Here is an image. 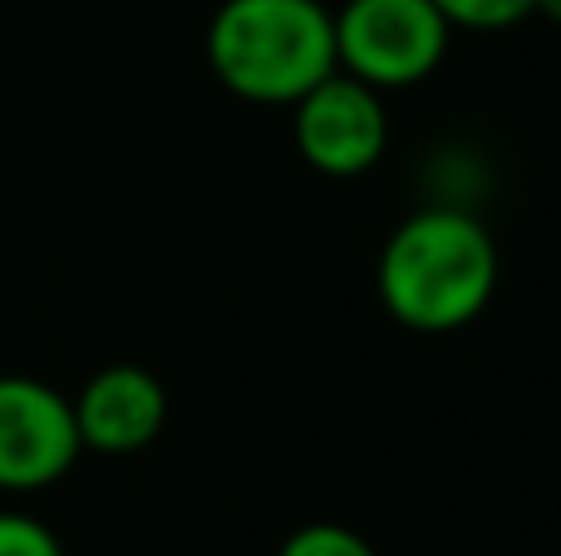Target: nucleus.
<instances>
[{
	"mask_svg": "<svg viewBox=\"0 0 561 556\" xmlns=\"http://www.w3.org/2000/svg\"><path fill=\"white\" fill-rule=\"evenodd\" d=\"M497 291V242L463 207H424L379 252V301L404 331L448 335L488 311Z\"/></svg>",
	"mask_w": 561,
	"mask_h": 556,
	"instance_id": "nucleus-1",
	"label": "nucleus"
},
{
	"mask_svg": "<svg viewBox=\"0 0 561 556\" xmlns=\"http://www.w3.org/2000/svg\"><path fill=\"white\" fill-rule=\"evenodd\" d=\"M207 65L247 104H296L335 69V10L320 0H222Z\"/></svg>",
	"mask_w": 561,
	"mask_h": 556,
	"instance_id": "nucleus-2",
	"label": "nucleus"
},
{
	"mask_svg": "<svg viewBox=\"0 0 561 556\" xmlns=\"http://www.w3.org/2000/svg\"><path fill=\"white\" fill-rule=\"evenodd\" d=\"M448 25L434 0H345L335 10V69L369 89L424 84L448 55Z\"/></svg>",
	"mask_w": 561,
	"mask_h": 556,
	"instance_id": "nucleus-3",
	"label": "nucleus"
},
{
	"mask_svg": "<svg viewBox=\"0 0 561 556\" xmlns=\"http://www.w3.org/2000/svg\"><path fill=\"white\" fill-rule=\"evenodd\" d=\"M296 153L325 177H359L385 158L389 148V114L385 94L365 79L330 69L320 84L296 99Z\"/></svg>",
	"mask_w": 561,
	"mask_h": 556,
	"instance_id": "nucleus-4",
	"label": "nucleus"
},
{
	"mask_svg": "<svg viewBox=\"0 0 561 556\" xmlns=\"http://www.w3.org/2000/svg\"><path fill=\"white\" fill-rule=\"evenodd\" d=\"M75 404L45 380L0 374V493H39L79 459Z\"/></svg>",
	"mask_w": 561,
	"mask_h": 556,
	"instance_id": "nucleus-5",
	"label": "nucleus"
},
{
	"mask_svg": "<svg viewBox=\"0 0 561 556\" xmlns=\"http://www.w3.org/2000/svg\"><path fill=\"white\" fill-rule=\"evenodd\" d=\"M69 404H75L79 443L114 459L148 449L168 424V394L144 364H108Z\"/></svg>",
	"mask_w": 561,
	"mask_h": 556,
	"instance_id": "nucleus-6",
	"label": "nucleus"
},
{
	"mask_svg": "<svg viewBox=\"0 0 561 556\" xmlns=\"http://www.w3.org/2000/svg\"><path fill=\"white\" fill-rule=\"evenodd\" d=\"M276 556H379L359 537L355 528H340V522H306L280 542Z\"/></svg>",
	"mask_w": 561,
	"mask_h": 556,
	"instance_id": "nucleus-7",
	"label": "nucleus"
},
{
	"mask_svg": "<svg viewBox=\"0 0 561 556\" xmlns=\"http://www.w3.org/2000/svg\"><path fill=\"white\" fill-rule=\"evenodd\" d=\"M454 30H507L533 15V0H434Z\"/></svg>",
	"mask_w": 561,
	"mask_h": 556,
	"instance_id": "nucleus-8",
	"label": "nucleus"
},
{
	"mask_svg": "<svg viewBox=\"0 0 561 556\" xmlns=\"http://www.w3.org/2000/svg\"><path fill=\"white\" fill-rule=\"evenodd\" d=\"M0 556H65V547L39 518L0 512Z\"/></svg>",
	"mask_w": 561,
	"mask_h": 556,
	"instance_id": "nucleus-9",
	"label": "nucleus"
},
{
	"mask_svg": "<svg viewBox=\"0 0 561 556\" xmlns=\"http://www.w3.org/2000/svg\"><path fill=\"white\" fill-rule=\"evenodd\" d=\"M533 15H547L552 25H561V0H533Z\"/></svg>",
	"mask_w": 561,
	"mask_h": 556,
	"instance_id": "nucleus-10",
	"label": "nucleus"
}]
</instances>
